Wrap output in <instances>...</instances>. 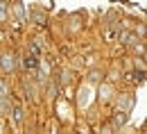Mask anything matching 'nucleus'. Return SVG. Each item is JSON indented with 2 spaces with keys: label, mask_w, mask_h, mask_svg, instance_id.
Returning a JSON list of instances; mask_svg holds the SVG:
<instances>
[{
  "label": "nucleus",
  "mask_w": 147,
  "mask_h": 134,
  "mask_svg": "<svg viewBox=\"0 0 147 134\" xmlns=\"http://www.w3.org/2000/svg\"><path fill=\"white\" fill-rule=\"evenodd\" d=\"M25 66H27V68H34V66H36V57H34V55H30V57L25 59Z\"/></svg>",
  "instance_id": "obj_1"
}]
</instances>
